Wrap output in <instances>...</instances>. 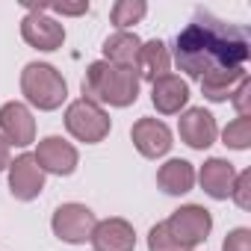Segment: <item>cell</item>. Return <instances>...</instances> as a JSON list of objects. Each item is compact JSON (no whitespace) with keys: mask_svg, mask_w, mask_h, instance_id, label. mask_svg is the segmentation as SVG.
<instances>
[{"mask_svg":"<svg viewBox=\"0 0 251 251\" xmlns=\"http://www.w3.org/2000/svg\"><path fill=\"white\" fill-rule=\"evenodd\" d=\"M222 251H251V230L248 227H233L225 236Z\"/></svg>","mask_w":251,"mask_h":251,"instance_id":"obj_25","label":"cell"},{"mask_svg":"<svg viewBox=\"0 0 251 251\" xmlns=\"http://www.w3.org/2000/svg\"><path fill=\"white\" fill-rule=\"evenodd\" d=\"M222 142L233 151H245L251 145V118H236L222 130Z\"/></svg>","mask_w":251,"mask_h":251,"instance_id":"obj_21","label":"cell"},{"mask_svg":"<svg viewBox=\"0 0 251 251\" xmlns=\"http://www.w3.org/2000/svg\"><path fill=\"white\" fill-rule=\"evenodd\" d=\"M0 136L15 148H27L36 142V118L27 103L9 100L0 106Z\"/></svg>","mask_w":251,"mask_h":251,"instance_id":"obj_8","label":"cell"},{"mask_svg":"<svg viewBox=\"0 0 251 251\" xmlns=\"http://www.w3.org/2000/svg\"><path fill=\"white\" fill-rule=\"evenodd\" d=\"M89 242L95 245V251H133L136 230L127 219H103L95 225Z\"/></svg>","mask_w":251,"mask_h":251,"instance_id":"obj_13","label":"cell"},{"mask_svg":"<svg viewBox=\"0 0 251 251\" xmlns=\"http://www.w3.org/2000/svg\"><path fill=\"white\" fill-rule=\"evenodd\" d=\"M166 227L172 230L175 239H180L183 245L195 248L201 242H207L210 230H213V216L210 210H204L201 204H186L180 210H175L166 222Z\"/></svg>","mask_w":251,"mask_h":251,"instance_id":"obj_7","label":"cell"},{"mask_svg":"<svg viewBox=\"0 0 251 251\" xmlns=\"http://www.w3.org/2000/svg\"><path fill=\"white\" fill-rule=\"evenodd\" d=\"M9 163H12V145L0 136V172L3 169H9Z\"/></svg>","mask_w":251,"mask_h":251,"instance_id":"obj_27","label":"cell"},{"mask_svg":"<svg viewBox=\"0 0 251 251\" xmlns=\"http://www.w3.org/2000/svg\"><path fill=\"white\" fill-rule=\"evenodd\" d=\"M157 186L166 195H186L195 186V169L186 160H169L157 172Z\"/></svg>","mask_w":251,"mask_h":251,"instance_id":"obj_18","label":"cell"},{"mask_svg":"<svg viewBox=\"0 0 251 251\" xmlns=\"http://www.w3.org/2000/svg\"><path fill=\"white\" fill-rule=\"evenodd\" d=\"M130 139L136 145V151L145 157V160H157V157H166L172 151V130L160 118H139L133 127H130Z\"/></svg>","mask_w":251,"mask_h":251,"instance_id":"obj_11","label":"cell"},{"mask_svg":"<svg viewBox=\"0 0 251 251\" xmlns=\"http://www.w3.org/2000/svg\"><path fill=\"white\" fill-rule=\"evenodd\" d=\"M21 36L30 48L36 50H59L62 42H65V27L48 15V6H30V12L24 15L21 21Z\"/></svg>","mask_w":251,"mask_h":251,"instance_id":"obj_6","label":"cell"},{"mask_svg":"<svg viewBox=\"0 0 251 251\" xmlns=\"http://www.w3.org/2000/svg\"><path fill=\"white\" fill-rule=\"evenodd\" d=\"M230 100H233V106H236L239 118H248V112H251V80H248V77H242V80H239V86L233 89Z\"/></svg>","mask_w":251,"mask_h":251,"instance_id":"obj_24","label":"cell"},{"mask_svg":"<svg viewBox=\"0 0 251 251\" xmlns=\"http://www.w3.org/2000/svg\"><path fill=\"white\" fill-rule=\"evenodd\" d=\"M139 36L127 33V30H118L103 42V62L115 65V68H136L139 62Z\"/></svg>","mask_w":251,"mask_h":251,"instance_id":"obj_16","label":"cell"},{"mask_svg":"<svg viewBox=\"0 0 251 251\" xmlns=\"http://www.w3.org/2000/svg\"><path fill=\"white\" fill-rule=\"evenodd\" d=\"M198 180H201V189H204L210 198L225 201V198H230V192H233L236 169H233V163H227V160H222V157H210V160L201 166Z\"/></svg>","mask_w":251,"mask_h":251,"instance_id":"obj_14","label":"cell"},{"mask_svg":"<svg viewBox=\"0 0 251 251\" xmlns=\"http://www.w3.org/2000/svg\"><path fill=\"white\" fill-rule=\"evenodd\" d=\"M177 133L180 139L195 148V151H204L216 142L219 136V127H216V118L204 109V106H192L186 112H180V121H177Z\"/></svg>","mask_w":251,"mask_h":251,"instance_id":"obj_12","label":"cell"},{"mask_svg":"<svg viewBox=\"0 0 251 251\" xmlns=\"http://www.w3.org/2000/svg\"><path fill=\"white\" fill-rule=\"evenodd\" d=\"M136 71H139V77H145V80H151V83L163 80V77L172 71V53H169L166 42H160V39L142 42Z\"/></svg>","mask_w":251,"mask_h":251,"instance_id":"obj_17","label":"cell"},{"mask_svg":"<svg viewBox=\"0 0 251 251\" xmlns=\"http://www.w3.org/2000/svg\"><path fill=\"white\" fill-rule=\"evenodd\" d=\"M65 130L77 139V142H86V145H98L109 136L112 130V121L109 115L103 112V106L86 100V98H77L68 103L65 109Z\"/></svg>","mask_w":251,"mask_h":251,"instance_id":"obj_4","label":"cell"},{"mask_svg":"<svg viewBox=\"0 0 251 251\" xmlns=\"http://www.w3.org/2000/svg\"><path fill=\"white\" fill-rule=\"evenodd\" d=\"M45 189V172L33 154H21L9 163V192L18 201H33Z\"/></svg>","mask_w":251,"mask_h":251,"instance_id":"obj_10","label":"cell"},{"mask_svg":"<svg viewBox=\"0 0 251 251\" xmlns=\"http://www.w3.org/2000/svg\"><path fill=\"white\" fill-rule=\"evenodd\" d=\"M242 77H248L245 68L242 71H219V74H210V77L201 80V95L207 100H213V103H222V100H227L233 95V89L239 86Z\"/></svg>","mask_w":251,"mask_h":251,"instance_id":"obj_19","label":"cell"},{"mask_svg":"<svg viewBox=\"0 0 251 251\" xmlns=\"http://www.w3.org/2000/svg\"><path fill=\"white\" fill-rule=\"evenodd\" d=\"M148 15V3L145 0H118V3L109 9V18L118 30H127L133 24H139Z\"/></svg>","mask_w":251,"mask_h":251,"instance_id":"obj_20","label":"cell"},{"mask_svg":"<svg viewBox=\"0 0 251 251\" xmlns=\"http://www.w3.org/2000/svg\"><path fill=\"white\" fill-rule=\"evenodd\" d=\"M248 59V30L239 24H227L207 9H198L195 18L175 39V62L192 80H204L219 71H242Z\"/></svg>","mask_w":251,"mask_h":251,"instance_id":"obj_1","label":"cell"},{"mask_svg":"<svg viewBox=\"0 0 251 251\" xmlns=\"http://www.w3.org/2000/svg\"><path fill=\"white\" fill-rule=\"evenodd\" d=\"M230 198H233V204H236L239 210H251V169H245V172L236 175Z\"/></svg>","mask_w":251,"mask_h":251,"instance_id":"obj_23","label":"cell"},{"mask_svg":"<svg viewBox=\"0 0 251 251\" xmlns=\"http://www.w3.org/2000/svg\"><path fill=\"white\" fill-rule=\"evenodd\" d=\"M139 71L136 68H115L103 59L92 62L86 68V77L80 83L83 98L92 103H106V106H130L139 98Z\"/></svg>","mask_w":251,"mask_h":251,"instance_id":"obj_2","label":"cell"},{"mask_svg":"<svg viewBox=\"0 0 251 251\" xmlns=\"http://www.w3.org/2000/svg\"><path fill=\"white\" fill-rule=\"evenodd\" d=\"M21 92H24L27 103H33L36 109L50 112V109H59L65 103L68 83H65V77L53 65H48V62H30L21 71Z\"/></svg>","mask_w":251,"mask_h":251,"instance_id":"obj_3","label":"cell"},{"mask_svg":"<svg viewBox=\"0 0 251 251\" xmlns=\"http://www.w3.org/2000/svg\"><path fill=\"white\" fill-rule=\"evenodd\" d=\"M148 251H192V248L183 245L180 239H175L172 230L166 227V222H160L148 230Z\"/></svg>","mask_w":251,"mask_h":251,"instance_id":"obj_22","label":"cell"},{"mask_svg":"<svg viewBox=\"0 0 251 251\" xmlns=\"http://www.w3.org/2000/svg\"><path fill=\"white\" fill-rule=\"evenodd\" d=\"M36 163L42 166L45 175H59V177H68L74 175L77 163H80V154L71 142H65L62 136H45L36 148Z\"/></svg>","mask_w":251,"mask_h":251,"instance_id":"obj_9","label":"cell"},{"mask_svg":"<svg viewBox=\"0 0 251 251\" xmlns=\"http://www.w3.org/2000/svg\"><path fill=\"white\" fill-rule=\"evenodd\" d=\"M95 225H98L95 213H92L86 204H77V201L59 204L56 213H53V219H50L53 233H56L62 242H71V245H83V242H89Z\"/></svg>","mask_w":251,"mask_h":251,"instance_id":"obj_5","label":"cell"},{"mask_svg":"<svg viewBox=\"0 0 251 251\" xmlns=\"http://www.w3.org/2000/svg\"><path fill=\"white\" fill-rule=\"evenodd\" d=\"M48 12H56V15H86L89 3H86V0H80V3H50Z\"/></svg>","mask_w":251,"mask_h":251,"instance_id":"obj_26","label":"cell"},{"mask_svg":"<svg viewBox=\"0 0 251 251\" xmlns=\"http://www.w3.org/2000/svg\"><path fill=\"white\" fill-rule=\"evenodd\" d=\"M151 100H154V106H157L160 115H177V112L189 103V86H186V80H180L177 74H166L163 80L154 83Z\"/></svg>","mask_w":251,"mask_h":251,"instance_id":"obj_15","label":"cell"}]
</instances>
